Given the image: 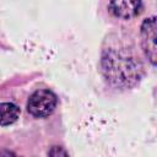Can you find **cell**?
Wrapping results in <instances>:
<instances>
[{"mask_svg": "<svg viewBox=\"0 0 157 157\" xmlns=\"http://www.w3.org/2000/svg\"><path fill=\"white\" fill-rule=\"evenodd\" d=\"M105 76L115 85H126L139 80V67L136 63L119 53L109 52L102 59Z\"/></svg>", "mask_w": 157, "mask_h": 157, "instance_id": "obj_1", "label": "cell"}, {"mask_svg": "<svg viewBox=\"0 0 157 157\" xmlns=\"http://www.w3.org/2000/svg\"><path fill=\"white\" fill-rule=\"evenodd\" d=\"M20 108L13 103H0V125L13 124L20 117Z\"/></svg>", "mask_w": 157, "mask_h": 157, "instance_id": "obj_5", "label": "cell"}, {"mask_svg": "<svg viewBox=\"0 0 157 157\" xmlns=\"http://www.w3.org/2000/svg\"><path fill=\"white\" fill-rule=\"evenodd\" d=\"M156 17L152 16L146 18L141 26V44L142 49L151 61L152 65L156 64Z\"/></svg>", "mask_w": 157, "mask_h": 157, "instance_id": "obj_3", "label": "cell"}, {"mask_svg": "<svg viewBox=\"0 0 157 157\" xmlns=\"http://www.w3.org/2000/svg\"><path fill=\"white\" fill-rule=\"evenodd\" d=\"M54 148H55L56 151H55V152H54V151H50L49 155H52V156H58V155H64V156H66V155H67V153H66L64 150H61V148H59V150H58V147H54Z\"/></svg>", "mask_w": 157, "mask_h": 157, "instance_id": "obj_6", "label": "cell"}, {"mask_svg": "<svg viewBox=\"0 0 157 157\" xmlns=\"http://www.w3.org/2000/svg\"><path fill=\"white\" fill-rule=\"evenodd\" d=\"M142 9L141 0H110L109 10L110 12L119 18L129 20L140 13Z\"/></svg>", "mask_w": 157, "mask_h": 157, "instance_id": "obj_4", "label": "cell"}, {"mask_svg": "<svg viewBox=\"0 0 157 157\" xmlns=\"http://www.w3.org/2000/svg\"><path fill=\"white\" fill-rule=\"evenodd\" d=\"M56 107V96L49 90H38L28 99L27 109L37 118L50 115Z\"/></svg>", "mask_w": 157, "mask_h": 157, "instance_id": "obj_2", "label": "cell"}]
</instances>
